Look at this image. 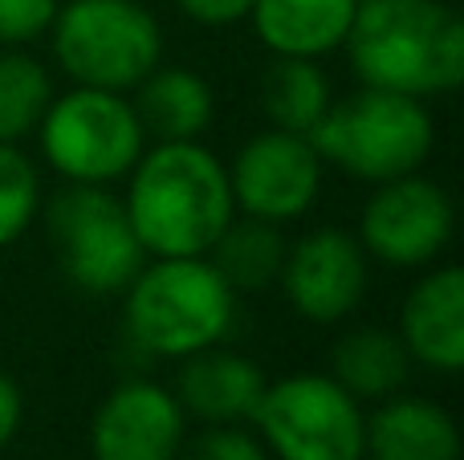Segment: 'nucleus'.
I'll return each instance as SVG.
<instances>
[{
	"mask_svg": "<svg viewBox=\"0 0 464 460\" xmlns=\"http://www.w3.org/2000/svg\"><path fill=\"white\" fill-rule=\"evenodd\" d=\"M359 0H253L245 21L273 57H314L346 45Z\"/></svg>",
	"mask_w": 464,
	"mask_h": 460,
	"instance_id": "2eb2a0df",
	"label": "nucleus"
},
{
	"mask_svg": "<svg viewBox=\"0 0 464 460\" xmlns=\"http://www.w3.org/2000/svg\"><path fill=\"white\" fill-rule=\"evenodd\" d=\"M452 228H457L452 196L436 179L411 171V176L375 184L354 236L367 249V257L379 265L428 269L449 249Z\"/></svg>",
	"mask_w": 464,
	"mask_h": 460,
	"instance_id": "1a4fd4ad",
	"label": "nucleus"
},
{
	"mask_svg": "<svg viewBox=\"0 0 464 460\" xmlns=\"http://www.w3.org/2000/svg\"><path fill=\"white\" fill-rule=\"evenodd\" d=\"M330 379L359 404H383L411 379V355L387 326H354L330 350Z\"/></svg>",
	"mask_w": 464,
	"mask_h": 460,
	"instance_id": "a211bd4d",
	"label": "nucleus"
},
{
	"mask_svg": "<svg viewBox=\"0 0 464 460\" xmlns=\"http://www.w3.org/2000/svg\"><path fill=\"white\" fill-rule=\"evenodd\" d=\"M334 102V86L314 57H273L261 78V110L273 130L310 135Z\"/></svg>",
	"mask_w": 464,
	"mask_h": 460,
	"instance_id": "6ab92c4d",
	"label": "nucleus"
},
{
	"mask_svg": "<svg viewBox=\"0 0 464 460\" xmlns=\"http://www.w3.org/2000/svg\"><path fill=\"white\" fill-rule=\"evenodd\" d=\"M253 428L273 460H362L367 448V412L326 371L269 383Z\"/></svg>",
	"mask_w": 464,
	"mask_h": 460,
	"instance_id": "6e6552de",
	"label": "nucleus"
},
{
	"mask_svg": "<svg viewBox=\"0 0 464 460\" xmlns=\"http://www.w3.org/2000/svg\"><path fill=\"white\" fill-rule=\"evenodd\" d=\"M362 460H460L457 420L420 396H392L367 416Z\"/></svg>",
	"mask_w": 464,
	"mask_h": 460,
	"instance_id": "dca6fc26",
	"label": "nucleus"
},
{
	"mask_svg": "<svg viewBox=\"0 0 464 460\" xmlns=\"http://www.w3.org/2000/svg\"><path fill=\"white\" fill-rule=\"evenodd\" d=\"M135 114L155 143H192L212 127L217 98L212 86L188 65H155L135 86Z\"/></svg>",
	"mask_w": 464,
	"mask_h": 460,
	"instance_id": "f3484780",
	"label": "nucleus"
},
{
	"mask_svg": "<svg viewBox=\"0 0 464 460\" xmlns=\"http://www.w3.org/2000/svg\"><path fill=\"white\" fill-rule=\"evenodd\" d=\"M37 135L45 163L65 184L111 187L127 179L139 155L147 151L135 102L127 94L94 86H73L65 94H53Z\"/></svg>",
	"mask_w": 464,
	"mask_h": 460,
	"instance_id": "423d86ee",
	"label": "nucleus"
},
{
	"mask_svg": "<svg viewBox=\"0 0 464 460\" xmlns=\"http://www.w3.org/2000/svg\"><path fill=\"white\" fill-rule=\"evenodd\" d=\"M208 261L228 282L232 293L269 290L281 273V261H285L281 225H269V220H256V216H240L237 212L225 233L217 236V244L208 249Z\"/></svg>",
	"mask_w": 464,
	"mask_h": 460,
	"instance_id": "aec40b11",
	"label": "nucleus"
},
{
	"mask_svg": "<svg viewBox=\"0 0 464 460\" xmlns=\"http://www.w3.org/2000/svg\"><path fill=\"white\" fill-rule=\"evenodd\" d=\"M45 228L65 282L94 298L122 293L147 261L127 208L106 187L65 184L45 204Z\"/></svg>",
	"mask_w": 464,
	"mask_h": 460,
	"instance_id": "0eeeda50",
	"label": "nucleus"
},
{
	"mask_svg": "<svg viewBox=\"0 0 464 460\" xmlns=\"http://www.w3.org/2000/svg\"><path fill=\"white\" fill-rule=\"evenodd\" d=\"M53 102V81L45 65L24 49H0V143H21L37 135Z\"/></svg>",
	"mask_w": 464,
	"mask_h": 460,
	"instance_id": "412c9836",
	"label": "nucleus"
},
{
	"mask_svg": "<svg viewBox=\"0 0 464 460\" xmlns=\"http://www.w3.org/2000/svg\"><path fill=\"white\" fill-rule=\"evenodd\" d=\"M179 460H273V456L256 432L240 428V424H208L192 440H184Z\"/></svg>",
	"mask_w": 464,
	"mask_h": 460,
	"instance_id": "5701e85b",
	"label": "nucleus"
},
{
	"mask_svg": "<svg viewBox=\"0 0 464 460\" xmlns=\"http://www.w3.org/2000/svg\"><path fill=\"white\" fill-rule=\"evenodd\" d=\"M343 49L375 90L436 98L464 81V21L444 0H359Z\"/></svg>",
	"mask_w": 464,
	"mask_h": 460,
	"instance_id": "f03ea898",
	"label": "nucleus"
},
{
	"mask_svg": "<svg viewBox=\"0 0 464 460\" xmlns=\"http://www.w3.org/2000/svg\"><path fill=\"white\" fill-rule=\"evenodd\" d=\"M122 208L147 257H208L237 216L228 163L192 143H155L127 176Z\"/></svg>",
	"mask_w": 464,
	"mask_h": 460,
	"instance_id": "f257e3e1",
	"label": "nucleus"
},
{
	"mask_svg": "<svg viewBox=\"0 0 464 460\" xmlns=\"http://www.w3.org/2000/svg\"><path fill=\"white\" fill-rule=\"evenodd\" d=\"M322 163L362 184H387L420 171L436 151V122L424 98L362 86L334 98L310 130Z\"/></svg>",
	"mask_w": 464,
	"mask_h": 460,
	"instance_id": "20e7f679",
	"label": "nucleus"
},
{
	"mask_svg": "<svg viewBox=\"0 0 464 460\" xmlns=\"http://www.w3.org/2000/svg\"><path fill=\"white\" fill-rule=\"evenodd\" d=\"M277 285L289 310L314 326H334L362 306L371 290V257L346 228H314L285 244Z\"/></svg>",
	"mask_w": 464,
	"mask_h": 460,
	"instance_id": "9d476101",
	"label": "nucleus"
},
{
	"mask_svg": "<svg viewBox=\"0 0 464 460\" xmlns=\"http://www.w3.org/2000/svg\"><path fill=\"white\" fill-rule=\"evenodd\" d=\"M237 293L208 257H151L122 290V331L151 359H179L228 339Z\"/></svg>",
	"mask_w": 464,
	"mask_h": 460,
	"instance_id": "7ed1b4c3",
	"label": "nucleus"
},
{
	"mask_svg": "<svg viewBox=\"0 0 464 460\" xmlns=\"http://www.w3.org/2000/svg\"><path fill=\"white\" fill-rule=\"evenodd\" d=\"M62 0H0V49H24L45 37Z\"/></svg>",
	"mask_w": 464,
	"mask_h": 460,
	"instance_id": "b1692460",
	"label": "nucleus"
},
{
	"mask_svg": "<svg viewBox=\"0 0 464 460\" xmlns=\"http://www.w3.org/2000/svg\"><path fill=\"white\" fill-rule=\"evenodd\" d=\"M179 13L192 16L196 24H208V29H225V24H237L248 16L253 0H176Z\"/></svg>",
	"mask_w": 464,
	"mask_h": 460,
	"instance_id": "393cba45",
	"label": "nucleus"
},
{
	"mask_svg": "<svg viewBox=\"0 0 464 460\" xmlns=\"http://www.w3.org/2000/svg\"><path fill=\"white\" fill-rule=\"evenodd\" d=\"M21 420H24V396H21V388H16V379H8V375L0 371V453L16 440Z\"/></svg>",
	"mask_w": 464,
	"mask_h": 460,
	"instance_id": "a878e982",
	"label": "nucleus"
},
{
	"mask_svg": "<svg viewBox=\"0 0 464 460\" xmlns=\"http://www.w3.org/2000/svg\"><path fill=\"white\" fill-rule=\"evenodd\" d=\"M322 155L310 135L261 130L228 163V187L240 216H256L269 225H289L305 216L322 192Z\"/></svg>",
	"mask_w": 464,
	"mask_h": 460,
	"instance_id": "9b49d317",
	"label": "nucleus"
},
{
	"mask_svg": "<svg viewBox=\"0 0 464 460\" xmlns=\"http://www.w3.org/2000/svg\"><path fill=\"white\" fill-rule=\"evenodd\" d=\"M53 62L73 86L130 94L163 62V29L139 0H65L49 24Z\"/></svg>",
	"mask_w": 464,
	"mask_h": 460,
	"instance_id": "39448f33",
	"label": "nucleus"
},
{
	"mask_svg": "<svg viewBox=\"0 0 464 460\" xmlns=\"http://www.w3.org/2000/svg\"><path fill=\"white\" fill-rule=\"evenodd\" d=\"M41 212V176L16 143H0V249L16 244Z\"/></svg>",
	"mask_w": 464,
	"mask_h": 460,
	"instance_id": "4be33fe9",
	"label": "nucleus"
},
{
	"mask_svg": "<svg viewBox=\"0 0 464 460\" xmlns=\"http://www.w3.org/2000/svg\"><path fill=\"white\" fill-rule=\"evenodd\" d=\"M265 388H269V379L256 367V359L225 350L217 342L208 350L179 359V375L171 391H176L188 420H200L208 428V424H253Z\"/></svg>",
	"mask_w": 464,
	"mask_h": 460,
	"instance_id": "4468645a",
	"label": "nucleus"
},
{
	"mask_svg": "<svg viewBox=\"0 0 464 460\" xmlns=\"http://www.w3.org/2000/svg\"><path fill=\"white\" fill-rule=\"evenodd\" d=\"M395 334L411 363L436 375L464 371V273L457 265H428V273L403 298Z\"/></svg>",
	"mask_w": 464,
	"mask_h": 460,
	"instance_id": "ddd939ff",
	"label": "nucleus"
},
{
	"mask_svg": "<svg viewBox=\"0 0 464 460\" xmlns=\"http://www.w3.org/2000/svg\"><path fill=\"white\" fill-rule=\"evenodd\" d=\"M188 416L176 391L155 379H127L90 416L94 460H179Z\"/></svg>",
	"mask_w": 464,
	"mask_h": 460,
	"instance_id": "f8f14e48",
	"label": "nucleus"
}]
</instances>
